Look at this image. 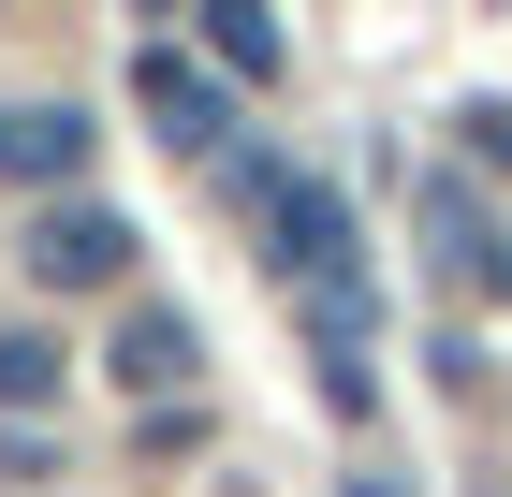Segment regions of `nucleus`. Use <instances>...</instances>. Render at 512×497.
<instances>
[{
  "label": "nucleus",
  "mask_w": 512,
  "mask_h": 497,
  "mask_svg": "<svg viewBox=\"0 0 512 497\" xmlns=\"http://www.w3.org/2000/svg\"><path fill=\"white\" fill-rule=\"evenodd\" d=\"M249 234H264V264L293 278V293H322V278H366V249H352V191H337V176H308V161H264Z\"/></svg>",
  "instance_id": "nucleus-1"
},
{
  "label": "nucleus",
  "mask_w": 512,
  "mask_h": 497,
  "mask_svg": "<svg viewBox=\"0 0 512 497\" xmlns=\"http://www.w3.org/2000/svg\"><path fill=\"white\" fill-rule=\"evenodd\" d=\"M132 103H147V132H161V147H176V161H235V147H249V117H235V88L205 74L191 44H147V59H132Z\"/></svg>",
  "instance_id": "nucleus-2"
},
{
  "label": "nucleus",
  "mask_w": 512,
  "mask_h": 497,
  "mask_svg": "<svg viewBox=\"0 0 512 497\" xmlns=\"http://www.w3.org/2000/svg\"><path fill=\"white\" fill-rule=\"evenodd\" d=\"M15 264H30V293H118L132 278V220L103 191H59L30 234H15Z\"/></svg>",
  "instance_id": "nucleus-3"
},
{
  "label": "nucleus",
  "mask_w": 512,
  "mask_h": 497,
  "mask_svg": "<svg viewBox=\"0 0 512 497\" xmlns=\"http://www.w3.org/2000/svg\"><path fill=\"white\" fill-rule=\"evenodd\" d=\"M410 234H425V264H439V293H512V234L483 220V191L439 161L425 176V205H410Z\"/></svg>",
  "instance_id": "nucleus-4"
},
{
  "label": "nucleus",
  "mask_w": 512,
  "mask_h": 497,
  "mask_svg": "<svg viewBox=\"0 0 512 497\" xmlns=\"http://www.w3.org/2000/svg\"><path fill=\"white\" fill-rule=\"evenodd\" d=\"M0 191H88V103H0Z\"/></svg>",
  "instance_id": "nucleus-5"
},
{
  "label": "nucleus",
  "mask_w": 512,
  "mask_h": 497,
  "mask_svg": "<svg viewBox=\"0 0 512 497\" xmlns=\"http://www.w3.org/2000/svg\"><path fill=\"white\" fill-rule=\"evenodd\" d=\"M103 381H118V395H147V410H176V395L205 381L191 307H132V322H118V351H103Z\"/></svg>",
  "instance_id": "nucleus-6"
},
{
  "label": "nucleus",
  "mask_w": 512,
  "mask_h": 497,
  "mask_svg": "<svg viewBox=\"0 0 512 497\" xmlns=\"http://www.w3.org/2000/svg\"><path fill=\"white\" fill-rule=\"evenodd\" d=\"M205 59H220V88H278V0H205Z\"/></svg>",
  "instance_id": "nucleus-7"
},
{
  "label": "nucleus",
  "mask_w": 512,
  "mask_h": 497,
  "mask_svg": "<svg viewBox=\"0 0 512 497\" xmlns=\"http://www.w3.org/2000/svg\"><path fill=\"white\" fill-rule=\"evenodd\" d=\"M59 381H74L59 337H0V410H59Z\"/></svg>",
  "instance_id": "nucleus-8"
},
{
  "label": "nucleus",
  "mask_w": 512,
  "mask_h": 497,
  "mask_svg": "<svg viewBox=\"0 0 512 497\" xmlns=\"http://www.w3.org/2000/svg\"><path fill=\"white\" fill-rule=\"evenodd\" d=\"M454 147H469L483 176H512V103H469V117H454Z\"/></svg>",
  "instance_id": "nucleus-9"
},
{
  "label": "nucleus",
  "mask_w": 512,
  "mask_h": 497,
  "mask_svg": "<svg viewBox=\"0 0 512 497\" xmlns=\"http://www.w3.org/2000/svg\"><path fill=\"white\" fill-rule=\"evenodd\" d=\"M352 497H395V483H381V468H366V483H352Z\"/></svg>",
  "instance_id": "nucleus-10"
},
{
  "label": "nucleus",
  "mask_w": 512,
  "mask_h": 497,
  "mask_svg": "<svg viewBox=\"0 0 512 497\" xmlns=\"http://www.w3.org/2000/svg\"><path fill=\"white\" fill-rule=\"evenodd\" d=\"M132 15H176V0H132Z\"/></svg>",
  "instance_id": "nucleus-11"
}]
</instances>
